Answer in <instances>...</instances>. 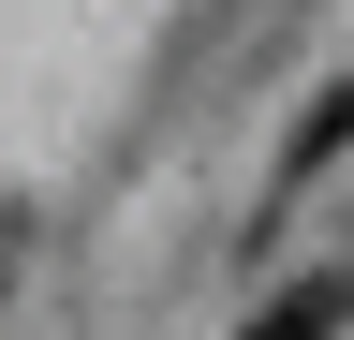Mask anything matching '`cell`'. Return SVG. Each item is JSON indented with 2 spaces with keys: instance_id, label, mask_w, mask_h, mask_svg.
<instances>
[{
  "instance_id": "6da1fadb",
  "label": "cell",
  "mask_w": 354,
  "mask_h": 340,
  "mask_svg": "<svg viewBox=\"0 0 354 340\" xmlns=\"http://www.w3.org/2000/svg\"><path fill=\"white\" fill-rule=\"evenodd\" d=\"M339 325H354V267H310V281H281V296H266L236 340H339Z\"/></svg>"
},
{
  "instance_id": "7a4b0ae2",
  "label": "cell",
  "mask_w": 354,
  "mask_h": 340,
  "mask_svg": "<svg viewBox=\"0 0 354 340\" xmlns=\"http://www.w3.org/2000/svg\"><path fill=\"white\" fill-rule=\"evenodd\" d=\"M339 148H354V74H339V89H310V104H295V134H281V193H310V178H325Z\"/></svg>"
}]
</instances>
